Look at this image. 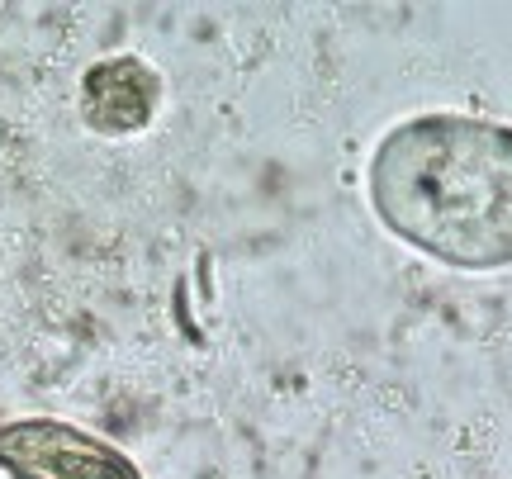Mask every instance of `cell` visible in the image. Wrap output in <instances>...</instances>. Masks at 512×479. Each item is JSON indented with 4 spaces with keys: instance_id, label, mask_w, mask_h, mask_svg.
<instances>
[{
    "instance_id": "obj_2",
    "label": "cell",
    "mask_w": 512,
    "mask_h": 479,
    "mask_svg": "<svg viewBox=\"0 0 512 479\" xmlns=\"http://www.w3.org/2000/svg\"><path fill=\"white\" fill-rule=\"evenodd\" d=\"M0 470L10 479H143L124 451L57 418L0 427Z\"/></svg>"
},
{
    "instance_id": "obj_1",
    "label": "cell",
    "mask_w": 512,
    "mask_h": 479,
    "mask_svg": "<svg viewBox=\"0 0 512 479\" xmlns=\"http://www.w3.org/2000/svg\"><path fill=\"white\" fill-rule=\"evenodd\" d=\"M370 204L446 266H512V124L451 110L394 124L370 157Z\"/></svg>"
},
{
    "instance_id": "obj_3",
    "label": "cell",
    "mask_w": 512,
    "mask_h": 479,
    "mask_svg": "<svg viewBox=\"0 0 512 479\" xmlns=\"http://www.w3.org/2000/svg\"><path fill=\"white\" fill-rule=\"evenodd\" d=\"M162 105V76L138 57H110L81 81V114L95 133H138Z\"/></svg>"
}]
</instances>
